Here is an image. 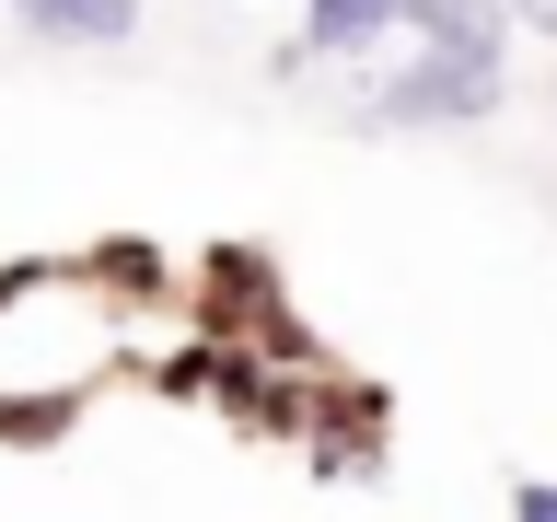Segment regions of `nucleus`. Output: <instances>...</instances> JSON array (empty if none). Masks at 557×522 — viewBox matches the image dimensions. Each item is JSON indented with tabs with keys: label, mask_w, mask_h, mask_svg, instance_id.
Segmentation results:
<instances>
[{
	"label": "nucleus",
	"mask_w": 557,
	"mask_h": 522,
	"mask_svg": "<svg viewBox=\"0 0 557 522\" xmlns=\"http://www.w3.org/2000/svg\"><path fill=\"white\" fill-rule=\"evenodd\" d=\"M418 0H302V47L313 59H372V47H395L407 35Z\"/></svg>",
	"instance_id": "obj_1"
},
{
	"label": "nucleus",
	"mask_w": 557,
	"mask_h": 522,
	"mask_svg": "<svg viewBox=\"0 0 557 522\" xmlns=\"http://www.w3.org/2000/svg\"><path fill=\"white\" fill-rule=\"evenodd\" d=\"M24 12V35H47V47H128L139 35V0H12Z\"/></svg>",
	"instance_id": "obj_2"
},
{
	"label": "nucleus",
	"mask_w": 557,
	"mask_h": 522,
	"mask_svg": "<svg viewBox=\"0 0 557 522\" xmlns=\"http://www.w3.org/2000/svg\"><path fill=\"white\" fill-rule=\"evenodd\" d=\"M522 522H557V487H522Z\"/></svg>",
	"instance_id": "obj_3"
},
{
	"label": "nucleus",
	"mask_w": 557,
	"mask_h": 522,
	"mask_svg": "<svg viewBox=\"0 0 557 522\" xmlns=\"http://www.w3.org/2000/svg\"><path fill=\"white\" fill-rule=\"evenodd\" d=\"M511 12H522V24H534V35H557V0H511Z\"/></svg>",
	"instance_id": "obj_4"
}]
</instances>
